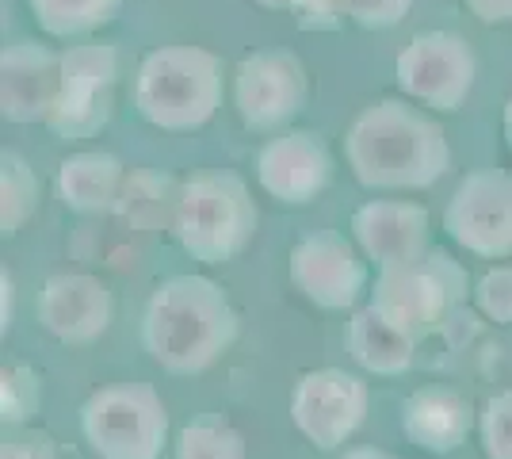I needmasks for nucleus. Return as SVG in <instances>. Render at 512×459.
<instances>
[{
	"mask_svg": "<svg viewBox=\"0 0 512 459\" xmlns=\"http://www.w3.org/2000/svg\"><path fill=\"white\" fill-rule=\"evenodd\" d=\"M344 161L371 192H425L451 169V146L428 111L375 100L348 123Z\"/></svg>",
	"mask_w": 512,
	"mask_h": 459,
	"instance_id": "nucleus-1",
	"label": "nucleus"
},
{
	"mask_svg": "<svg viewBox=\"0 0 512 459\" xmlns=\"http://www.w3.org/2000/svg\"><path fill=\"white\" fill-rule=\"evenodd\" d=\"M237 310L211 276H169L142 310V349L169 375H203L237 341Z\"/></svg>",
	"mask_w": 512,
	"mask_h": 459,
	"instance_id": "nucleus-2",
	"label": "nucleus"
},
{
	"mask_svg": "<svg viewBox=\"0 0 512 459\" xmlns=\"http://www.w3.org/2000/svg\"><path fill=\"white\" fill-rule=\"evenodd\" d=\"M138 115L169 134L207 127L222 108V62L203 46H157L142 58L134 77Z\"/></svg>",
	"mask_w": 512,
	"mask_h": 459,
	"instance_id": "nucleus-3",
	"label": "nucleus"
},
{
	"mask_svg": "<svg viewBox=\"0 0 512 459\" xmlns=\"http://www.w3.org/2000/svg\"><path fill=\"white\" fill-rule=\"evenodd\" d=\"M260 211L249 184L226 169H207L180 184L169 234L199 264L237 261L256 238Z\"/></svg>",
	"mask_w": 512,
	"mask_h": 459,
	"instance_id": "nucleus-4",
	"label": "nucleus"
},
{
	"mask_svg": "<svg viewBox=\"0 0 512 459\" xmlns=\"http://www.w3.org/2000/svg\"><path fill=\"white\" fill-rule=\"evenodd\" d=\"M81 433L100 459H161L169 448V406L150 383H107L85 398Z\"/></svg>",
	"mask_w": 512,
	"mask_h": 459,
	"instance_id": "nucleus-5",
	"label": "nucleus"
},
{
	"mask_svg": "<svg viewBox=\"0 0 512 459\" xmlns=\"http://www.w3.org/2000/svg\"><path fill=\"white\" fill-rule=\"evenodd\" d=\"M467 287L470 280L463 264L444 249H428L417 261L379 268L371 306L421 341L455 314V306L467 299Z\"/></svg>",
	"mask_w": 512,
	"mask_h": 459,
	"instance_id": "nucleus-6",
	"label": "nucleus"
},
{
	"mask_svg": "<svg viewBox=\"0 0 512 459\" xmlns=\"http://www.w3.org/2000/svg\"><path fill=\"white\" fill-rule=\"evenodd\" d=\"M119 54L111 43H81L62 50V88L46 127L62 142L96 138L115 111Z\"/></svg>",
	"mask_w": 512,
	"mask_h": 459,
	"instance_id": "nucleus-7",
	"label": "nucleus"
},
{
	"mask_svg": "<svg viewBox=\"0 0 512 459\" xmlns=\"http://www.w3.org/2000/svg\"><path fill=\"white\" fill-rule=\"evenodd\" d=\"M478 77V58L463 35L455 31H421L394 62V81L406 100L428 111L451 115L467 104Z\"/></svg>",
	"mask_w": 512,
	"mask_h": 459,
	"instance_id": "nucleus-8",
	"label": "nucleus"
},
{
	"mask_svg": "<svg viewBox=\"0 0 512 459\" xmlns=\"http://www.w3.org/2000/svg\"><path fill=\"white\" fill-rule=\"evenodd\" d=\"M310 100L306 66L291 50H253L234 69V108L256 134L287 131Z\"/></svg>",
	"mask_w": 512,
	"mask_h": 459,
	"instance_id": "nucleus-9",
	"label": "nucleus"
},
{
	"mask_svg": "<svg viewBox=\"0 0 512 459\" xmlns=\"http://www.w3.org/2000/svg\"><path fill=\"white\" fill-rule=\"evenodd\" d=\"M448 238L482 261L512 257V173L509 169H474L459 180L444 207Z\"/></svg>",
	"mask_w": 512,
	"mask_h": 459,
	"instance_id": "nucleus-10",
	"label": "nucleus"
},
{
	"mask_svg": "<svg viewBox=\"0 0 512 459\" xmlns=\"http://www.w3.org/2000/svg\"><path fill=\"white\" fill-rule=\"evenodd\" d=\"M371 394L360 375L344 368L306 372L291 391V421L318 452H337L360 433Z\"/></svg>",
	"mask_w": 512,
	"mask_h": 459,
	"instance_id": "nucleus-11",
	"label": "nucleus"
},
{
	"mask_svg": "<svg viewBox=\"0 0 512 459\" xmlns=\"http://www.w3.org/2000/svg\"><path fill=\"white\" fill-rule=\"evenodd\" d=\"M287 276L318 310H352L367 291V257L356 241L337 230H314L295 241Z\"/></svg>",
	"mask_w": 512,
	"mask_h": 459,
	"instance_id": "nucleus-12",
	"label": "nucleus"
},
{
	"mask_svg": "<svg viewBox=\"0 0 512 459\" xmlns=\"http://www.w3.org/2000/svg\"><path fill=\"white\" fill-rule=\"evenodd\" d=\"M333 180V153L318 131H287L272 134L256 150V184L264 196L283 207H306L329 188Z\"/></svg>",
	"mask_w": 512,
	"mask_h": 459,
	"instance_id": "nucleus-13",
	"label": "nucleus"
},
{
	"mask_svg": "<svg viewBox=\"0 0 512 459\" xmlns=\"http://www.w3.org/2000/svg\"><path fill=\"white\" fill-rule=\"evenodd\" d=\"M115 299L100 276L58 272L39 291V326L62 345H92L111 326Z\"/></svg>",
	"mask_w": 512,
	"mask_h": 459,
	"instance_id": "nucleus-14",
	"label": "nucleus"
},
{
	"mask_svg": "<svg viewBox=\"0 0 512 459\" xmlns=\"http://www.w3.org/2000/svg\"><path fill=\"white\" fill-rule=\"evenodd\" d=\"M62 88V54L35 39L4 46L0 54V115L8 123H46Z\"/></svg>",
	"mask_w": 512,
	"mask_h": 459,
	"instance_id": "nucleus-15",
	"label": "nucleus"
},
{
	"mask_svg": "<svg viewBox=\"0 0 512 459\" xmlns=\"http://www.w3.org/2000/svg\"><path fill=\"white\" fill-rule=\"evenodd\" d=\"M352 241L375 268L417 261L432 249L428 211L406 199H367L352 211Z\"/></svg>",
	"mask_w": 512,
	"mask_h": 459,
	"instance_id": "nucleus-16",
	"label": "nucleus"
},
{
	"mask_svg": "<svg viewBox=\"0 0 512 459\" xmlns=\"http://www.w3.org/2000/svg\"><path fill=\"white\" fill-rule=\"evenodd\" d=\"M478 429V410L451 387H421L402 402V433L428 456H451Z\"/></svg>",
	"mask_w": 512,
	"mask_h": 459,
	"instance_id": "nucleus-17",
	"label": "nucleus"
},
{
	"mask_svg": "<svg viewBox=\"0 0 512 459\" xmlns=\"http://www.w3.org/2000/svg\"><path fill=\"white\" fill-rule=\"evenodd\" d=\"M123 184H127V169H123V161L115 153L107 150L69 153L58 165V173H54V192L77 215L115 211Z\"/></svg>",
	"mask_w": 512,
	"mask_h": 459,
	"instance_id": "nucleus-18",
	"label": "nucleus"
},
{
	"mask_svg": "<svg viewBox=\"0 0 512 459\" xmlns=\"http://www.w3.org/2000/svg\"><path fill=\"white\" fill-rule=\"evenodd\" d=\"M348 352L371 375H406L413 368V352L417 337H409L406 329H398L386 314L375 306H363L348 322Z\"/></svg>",
	"mask_w": 512,
	"mask_h": 459,
	"instance_id": "nucleus-19",
	"label": "nucleus"
},
{
	"mask_svg": "<svg viewBox=\"0 0 512 459\" xmlns=\"http://www.w3.org/2000/svg\"><path fill=\"white\" fill-rule=\"evenodd\" d=\"M127 0H27L31 20L50 39H88L119 20Z\"/></svg>",
	"mask_w": 512,
	"mask_h": 459,
	"instance_id": "nucleus-20",
	"label": "nucleus"
},
{
	"mask_svg": "<svg viewBox=\"0 0 512 459\" xmlns=\"http://www.w3.org/2000/svg\"><path fill=\"white\" fill-rule=\"evenodd\" d=\"M176 199H180V184H176L172 176L134 173V176H127V184H123V192H119L115 211H119L127 222H134V226L161 230V226H172Z\"/></svg>",
	"mask_w": 512,
	"mask_h": 459,
	"instance_id": "nucleus-21",
	"label": "nucleus"
},
{
	"mask_svg": "<svg viewBox=\"0 0 512 459\" xmlns=\"http://www.w3.org/2000/svg\"><path fill=\"white\" fill-rule=\"evenodd\" d=\"M39 176L27 165V157L4 150L0 153V234L16 238L31 215L39 211Z\"/></svg>",
	"mask_w": 512,
	"mask_h": 459,
	"instance_id": "nucleus-22",
	"label": "nucleus"
},
{
	"mask_svg": "<svg viewBox=\"0 0 512 459\" xmlns=\"http://www.w3.org/2000/svg\"><path fill=\"white\" fill-rule=\"evenodd\" d=\"M172 459H249V444L226 417L203 414L176 433Z\"/></svg>",
	"mask_w": 512,
	"mask_h": 459,
	"instance_id": "nucleus-23",
	"label": "nucleus"
},
{
	"mask_svg": "<svg viewBox=\"0 0 512 459\" xmlns=\"http://www.w3.org/2000/svg\"><path fill=\"white\" fill-rule=\"evenodd\" d=\"M43 410V375L27 364H8L0 372V421L4 429L27 425Z\"/></svg>",
	"mask_w": 512,
	"mask_h": 459,
	"instance_id": "nucleus-24",
	"label": "nucleus"
},
{
	"mask_svg": "<svg viewBox=\"0 0 512 459\" xmlns=\"http://www.w3.org/2000/svg\"><path fill=\"white\" fill-rule=\"evenodd\" d=\"M478 444L486 459H512V387L497 391L478 410Z\"/></svg>",
	"mask_w": 512,
	"mask_h": 459,
	"instance_id": "nucleus-25",
	"label": "nucleus"
},
{
	"mask_svg": "<svg viewBox=\"0 0 512 459\" xmlns=\"http://www.w3.org/2000/svg\"><path fill=\"white\" fill-rule=\"evenodd\" d=\"M474 306L482 318H490L497 326H512V264H497L478 276Z\"/></svg>",
	"mask_w": 512,
	"mask_h": 459,
	"instance_id": "nucleus-26",
	"label": "nucleus"
},
{
	"mask_svg": "<svg viewBox=\"0 0 512 459\" xmlns=\"http://www.w3.org/2000/svg\"><path fill=\"white\" fill-rule=\"evenodd\" d=\"M344 20H352L363 31H386L398 27L413 12V0H341Z\"/></svg>",
	"mask_w": 512,
	"mask_h": 459,
	"instance_id": "nucleus-27",
	"label": "nucleus"
},
{
	"mask_svg": "<svg viewBox=\"0 0 512 459\" xmlns=\"http://www.w3.org/2000/svg\"><path fill=\"white\" fill-rule=\"evenodd\" d=\"M0 459H62V452H58V444H54L50 433L16 425V429H4Z\"/></svg>",
	"mask_w": 512,
	"mask_h": 459,
	"instance_id": "nucleus-28",
	"label": "nucleus"
},
{
	"mask_svg": "<svg viewBox=\"0 0 512 459\" xmlns=\"http://www.w3.org/2000/svg\"><path fill=\"white\" fill-rule=\"evenodd\" d=\"M291 12L299 16L302 31H321V27H333L344 16L341 0H291Z\"/></svg>",
	"mask_w": 512,
	"mask_h": 459,
	"instance_id": "nucleus-29",
	"label": "nucleus"
},
{
	"mask_svg": "<svg viewBox=\"0 0 512 459\" xmlns=\"http://www.w3.org/2000/svg\"><path fill=\"white\" fill-rule=\"evenodd\" d=\"M470 8V16L486 23V27H505L512 23V0H463Z\"/></svg>",
	"mask_w": 512,
	"mask_h": 459,
	"instance_id": "nucleus-30",
	"label": "nucleus"
},
{
	"mask_svg": "<svg viewBox=\"0 0 512 459\" xmlns=\"http://www.w3.org/2000/svg\"><path fill=\"white\" fill-rule=\"evenodd\" d=\"M16 322V280L8 268H0V333H8Z\"/></svg>",
	"mask_w": 512,
	"mask_h": 459,
	"instance_id": "nucleus-31",
	"label": "nucleus"
},
{
	"mask_svg": "<svg viewBox=\"0 0 512 459\" xmlns=\"http://www.w3.org/2000/svg\"><path fill=\"white\" fill-rule=\"evenodd\" d=\"M341 459H394V456L383 452V448H352V452H344Z\"/></svg>",
	"mask_w": 512,
	"mask_h": 459,
	"instance_id": "nucleus-32",
	"label": "nucleus"
},
{
	"mask_svg": "<svg viewBox=\"0 0 512 459\" xmlns=\"http://www.w3.org/2000/svg\"><path fill=\"white\" fill-rule=\"evenodd\" d=\"M501 131H505V142H509L512 150V100L505 104V115H501Z\"/></svg>",
	"mask_w": 512,
	"mask_h": 459,
	"instance_id": "nucleus-33",
	"label": "nucleus"
},
{
	"mask_svg": "<svg viewBox=\"0 0 512 459\" xmlns=\"http://www.w3.org/2000/svg\"><path fill=\"white\" fill-rule=\"evenodd\" d=\"M256 4H260V8H272V12H283V8L291 12V0H256Z\"/></svg>",
	"mask_w": 512,
	"mask_h": 459,
	"instance_id": "nucleus-34",
	"label": "nucleus"
}]
</instances>
